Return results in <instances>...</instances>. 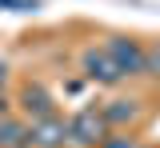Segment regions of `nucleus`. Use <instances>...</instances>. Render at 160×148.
Listing matches in <instances>:
<instances>
[{"label":"nucleus","instance_id":"nucleus-1","mask_svg":"<svg viewBox=\"0 0 160 148\" xmlns=\"http://www.w3.org/2000/svg\"><path fill=\"white\" fill-rule=\"evenodd\" d=\"M68 128H72V144H80V148H100L108 140V116L96 108H80L68 120Z\"/></svg>","mask_w":160,"mask_h":148},{"label":"nucleus","instance_id":"nucleus-2","mask_svg":"<svg viewBox=\"0 0 160 148\" xmlns=\"http://www.w3.org/2000/svg\"><path fill=\"white\" fill-rule=\"evenodd\" d=\"M80 68H84V80L104 84V88H112V84L124 80V72H120V64L112 60V52H108V48H84Z\"/></svg>","mask_w":160,"mask_h":148},{"label":"nucleus","instance_id":"nucleus-3","mask_svg":"<svg viewBox=\"0 0 160 148\" xmlns=\"http://www.w3.org/2000/svg\"><path fill=\"white\" fill-rule=\"evenodd\" d=\"M108 52H112V60L120 64L124 76H144V72H148V48H140L136 40L112 36V40H108Z\"/></svg>","mask_w":160,"mask_h":148},{"label":"nucleus","instance_id":"nucleus-4","mask_svg":"<svg viewBox=\"0 0 160 148\" xmlns=\"http://www.w3.org/2000/svg\"><path fill=\"white\" fill-rule=\"evenodd\" d=\"M64 144H72V128H68V120H60L56 112L32 120V148H64Z\"/></svg>","mask_w":160,"mask_h":148},{"label":"nucleus","instance_id":"nucleus-5","mask_svg":"<svg viewBox=\"0 0 160 148\" xmlns=\"http://www.w3.org/2000/svg\"><path fill=\"white\" fill-rule=\"evenodd\" d=\"M28 144H32V128L24 120L0 116V148H28Z\"/></svg>","mask_w":160,"mask_h":148},{"label":"nucleus","instance_id":"nucleus-6","mask_svg":"<svg viewBox=\"0 0 160 148\" xmlns=\"http://www.w3.org/2000/svg\"><path fill=\"white\" fill-rule=\"evenodd\" d=\"M20 104H24V112H32V120H40V116H52V112H56L52 96H48L40 84H28V88H24V92H20Z\"/></svg>","mask_w":160,"mask_h":148},{"label":"nucleus","instance_id":"nucleus-7","mask_svg":"<svg viewBox=\"0 0 160 148\" xmlns=\"http://www.w3.org/2000/svg\"><path fill=\"white\" fill-rule=\"evenodd\" d=\"M100 112L108 116V124H124V120H132V116H136V100H108Z\"/></svg>","mask_w":160,"mask_h":148},{"label":"nucleus","instance_id":"nucleus-8","mask_svg":"<svg viewBox=\"0 0 160 148\" xmlns=\"http://www.w3.org/2000/svg\"><path fill=\"white\" fill-rule=\"evenodd\" d=\"M148 72H152V76H160V44H152V48H148Z\"/></svg>","mask_w":160,"mask_h":148},{"label":"nucleus","instance_id":"nucleus-9","mask_svg":"<svg viewBox=\"0 0 160 148\" xmlns=\"http://www.w3.org/2000/svg\"><path fill=\"white\" fill-rule=\"evenodd\" d=\"M100 148H132V140L128 136H112V140H104Z\"/></svg>","mask_w":160,"mask_h":148},{"label":"nucleus","instance_id":"nucleus-10","mask_svg":"<svg viewBox=\"0 0 160 148\" xmlns=\"http://www.w3.org/2000/svg\"><path fill=\"white\" fill-rule=\"evenodd\" d=\"M4 80H8V68H4V60H0V88H4Z\"/></svg>","mask_w":160,"mask_h":148},{"label":"nucleus","instance_id":"nucleus-11","mask_svg":"<svg viewBox=\"0 0 160 148\" xmlns=\"http://www.w3.org/2000/svg\"><path fill=\"white\" fill-rule=\"evenodd\" d=\"M0 112H4V100H0Z\"/></svg>","mask_w":160,"mask_h":148}]
</instances>
